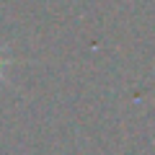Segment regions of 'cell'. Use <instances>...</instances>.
Listing matches in <instances>:
<instances>
[{"instance_id":"1","label":"cell","mask_w":155,"mask_h":155,"mask_svg":"<svg viewBox=\"0 0 155 155\" xmlns=\"http://www.w3.org/2000/svg\"><path fill=\"white\" fill-rule=\"evenodd\" d=\"M3 65H5V57H3V54H0V67H3Z\"/></svg>"}]
</instances>
